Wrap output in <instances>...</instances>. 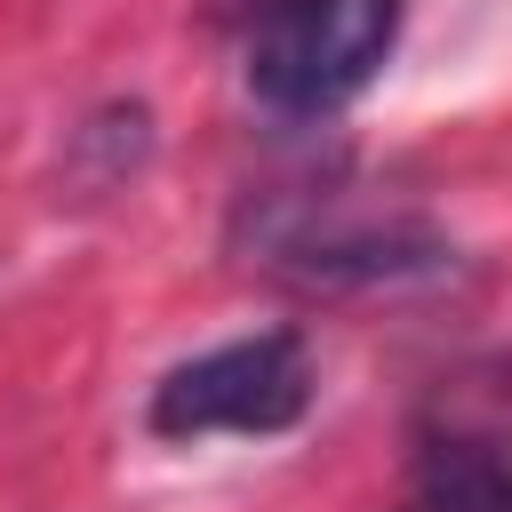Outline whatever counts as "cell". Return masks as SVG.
<instances>
[{
    "label": "cell",
    "instance_id": "obj_3",
    "mask_svg": "<svg viewBox=\"0 0 512 512\" xmlns=\"http://www.w3.org/2000/svg\"><path fill=\"white\" fill-rule=\"evenodd\" d=\"M264 248L296 288H320V296L408 288V280H440L456 264V248L424 216H288V224H272Z\"/></svg>",
    "mask_w": 512,
    "mask_h": 512
},
{
    "label": "cell",
    "instance_id": "obj_2",
    "mask_svg": "<svg viewBox=\"0 0 512 512\" xmlns=\"http://www.w3.org/2000/svg\"><path fill=\"white\" fill-rule=\"evenodd\" d=\"M312 408V352L296 328H256V336H232V344H208L192 360H176L152 400H144V424L160 440H264V432H288L296 416Z\"/></svg>",
    "mask_w": 512,
    "mask_h": 512
},
{
    "label": "cell",
    "instance_id": "obj_4",
    "mask_svg": "<svg viewBox=\"0 0 512 512\" xmlns=\"http://www.w3.org/2000/svg\"><path fill=\"white\" fill-rule=\"evenodd\" d=\"M400 512H512V448L496 440H424Z\"/></svg>",
    "mask_w": 512,
    "mask_h": 512
},
{
    "label": "cell",
    "instance_id": "obj_1",
    "mask_svg": "<svg viewBox=\"0 0 512 512\" xmlns=\"http://www.w3.org/2000/svg\"><path fill=\"white\" fill-rule=\"evenodd\" d=\"M400 40V0H272L248 32V88L280 120L352 104Z\"/></svg>",
    "mask_w": 512,
    "mask_h": 512
}]
</instances>
